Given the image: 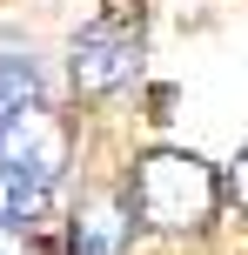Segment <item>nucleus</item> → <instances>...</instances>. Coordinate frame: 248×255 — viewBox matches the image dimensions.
I'll return each instance as SVG.
<instances>
[{
	"label": "nucleus",
	"mask_w": 248,
	"mask_h": 255,
	"mask_svg": "<svg viewBox=\"0 0 248 255\" xmlns=\"http://www.w3.org/2000/svg\"><path fill=\"white\" fill-rule=\"evenodd\" d=\"M0 115H7V101H0Z\"/></svg>",
	"instance_id": "9"
},
{
	"label": "nucleus",
	"mask_w": 248,
	"mask_h": 255,
	"mask_svg": "<svg viewBox=\"0 0 248 255\" xmlns=\"http://www.w3.org/2000/svg\"><path fill=\"white\" fill-rule=\"evenodd\" d=\"M228 195L248 208V148H242V161H235V175H228Z\"/></svg>",
	"instance_id": "7"
},
{
	"label": "nucleus",
	"mask_w": 248,
	"mask_h": 255,
	"mask_svg": "<svg viewBox=\"0 0 248 255\" xmlns=\"http://www.w3.org/2000/svg\"><path fill=\"white\" fill-rule=\"evenodd\" d=\"M141 34H148V7L141 0H101V13L74 40V88L81 94H114L121 81H134Z\"/></svg>",
	"instance_id": "2"
},
{
	"label": "nucleus",
	"mask_w": 248,
	"mask_h": 255,
	"mask_svg": "<svg viewBox=\"0 0 248 255\" xmlns=\"http://www.w3.org/2000/svg\"><path fill=\"white\" fill-rule=\"evenodd\" d=\"M0 255H34L27 249V229H0Z\"/></svg>",
	"instance_id": "8"
},
{
	"label": "nucleus",
	"mask_w": 248,
	"mask_h": 255,
	"mask_svg": "<svg viewBox=\"0 0 248 255\" xmlns=\"http://www.w3.org/2000/svg\"><path fill=\"white\" fill-rule=\"evenodd\" d=\"M47 195H54V181H34L27 168L0 161V229H34L47 215Z\"/></svg>",
	"instance_id": "5"
},
{
	"label": "nucleus",
	"mask_w": 248,
	"mask_h": 255,
	"mask_svg": "<svg viewBox=\"0 0 248 255\" xmlns=\"http://www.w3.org/2000/svg\"><path fill=\"white\" fill-rule=\"evenodd\" d=\"M0 161L27 168L34 181H61L67 168V121L54 115L47 101H20L0 115Z\"/></svg>",
	"instance_id": "3"
},
{
	"label": "nucleus",
	"mask_w": 248,
	"mask_h": 255,
	"mask_svg": "<svg viewBox=\"0 0 248 255\" xmlns=\"http://www.w3.org/2000/svg\"><path fill=\"white\" fill-rule=\"evenodd\" d=\"M128 215L141 229H161V235H181V229H201V222L222 208V181L201 154L188 148H155L128 168Z\"/></svg>",
	"instance_id": "1"
},
{
	"label": "nucleus",
	"mask_w": 248,
	"mask_h": 255,
	"mask_svg": "<svg viewBox=\"0 0 248 255\" xmlns=\"http://www.w3.org/2000/svg\"><path fill=\"white\" fill-rule=\"evenodd\" d=\"M134 235V215L128 202H114V195H87L74 215V229H67V242H74V255H121Z\"/></svg>",
	"instance_id": "4"
},
{
	"label": "nucleus",
	"mask_w": 248,
	"mask_h": 255,
	"mask_svg": "<svg viewBox=\"0 0 248 255\" xmlns=\"http://www.w3.org/2000/svg\"><path fill=\"white\" fill-rule=\"evenodd\" d=\"M0 101H7V108H20V101H47V88H40V54H34V40L0 34Z\"/></svg>",
	"instance_id": "6"
}]
</instances>
